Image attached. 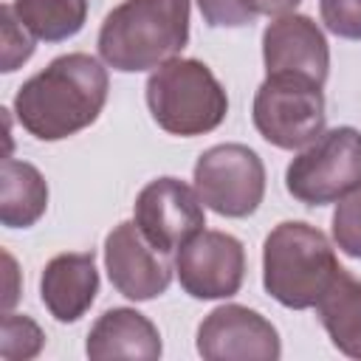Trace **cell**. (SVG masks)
Listing matches in <instances>:
<instances>
[{"instance_id":"cell-7","label":"cell","mask_w":361,"mask_h":361,"mask_svg":"<svg viewBox=\"0 0 361 361\" xmlns=\"http://www.w3.org/2000/svg\"><path fill=\"white\" fill-rule=\"evenodd\" d=\"M195 189L214 214L248 217L265 197V164L245 144H217L195 164Z\"/></svg>"},{"instance_id":"cell-3","label":"cell","mask_w":361,"mask_h":361,"mask_svg":"<svg viewBox=\"0 0 361 361\" xmlns=\"http://www.w3.org/2000/svg\"><path fill=\"white\" fill-rule=\"evenodd\" d=\"M341 271L330 240L310 223L285 220L262 243V288L288 310L316 307Z\"/></svg>"},{"instance_id":"cell-12","label":"cell","mask_w":361,"mask_h":361,"mask_svg":"<svg viewBox=\"0 0 361 361\" xmlns=\"http://www.w3.org/2000/svg\"><path fill=\"white\" fill-rule=\"evenodd\" d=\"M262 62L268 76H302L324 85L330 71L324 31L307 14H282L262 31Z\"/></svg>"},{"instance_id":"cell-17","label":"cell","mask_w":361,"mask_h":361,"mask_svg":"<svg viewBox=\"0 0 361 361\" xmlns=\"http://www.w3.org/2000/svg\"><path fill=\"white\" fill-rule=\"evenodd\" d=\"M11 11L42 42H65L87 23V0H11Z\"/></svg>"},{"instance_id":"cell-18","label":"cell","mask_w":361,"mask_h":361,"mask_svg":"<svg viewBox=\"0 0 361 361\" xmlns=\"http://www.w3.org/2000/svg\"><path fill=\"white\" fill-rule=\"evenodd\" d=\"M45 344V333L31 316H17L6 313L3 327H0V355L6 361H28L39 355Z\"/></svg>"},{"instance_id":"cell-4","label":"cell","mask_w":361,"mask_h":361,"mask_svg":"<svg viewBox=\"0 0 361 361\" xmlns=\"http://www.w3.org/2000/svg\"><path fill=\"white\" fill-rule=\"evenodd\" d=\"M147 107L155 124L180 138L217 130L228 113V96L212 68L192 56L158 65L147 79Z\"/></svg>"},{"instance_id":"cell-23","label":"cell","mask_w":361,"mask_h":361,"mask_svg":"<svg viewBox=\"0 0 361 361\" xmlns=\"http://www.w3.org/2000/svg\"><path fill=\"white\" fill-rule=\"evenodd\" d=\"M302 0H243V6L259 17V14H268V17H282V14H290Z\"/></svg>"},{"instance_id":"cell-1","label":"cell","mask_w":361,"mask_h":361,"mask_svg":"<svg viewBox=\"0 0 361 361\" xmlns=\"http://www.w3.org/2000/svg\"><path fill=\"white\" fill-rule=\"evenodd\" d=\"M110 90L107 68L82 51L51 59L14 93V116L37 141H62L90 127Z\"/></svg>"},{"instance_id":"cell-6","label":"cell","mask_w":361,"mask_h":361,"mask_svg":"<svg viewBox=\"0 0 361 361\" xmlns=\"http://www.w3.org/2000/svg\"><path fill=\"white\" fill-rule=\"evenodd\" d=\"M322 85L302 76H265L254 93L251 118L257 133L279 149H302L324 133Z\"/></svg>"},{"instance_id":"cell-2","label":"cell","mask_w":361,"mask_h":361,"mask_svg":"<svg viewBox=\"0 0 361 361\" xmlns=\"http://www.w3.org/2000/svg\"><path fill=\"white\" fill-rule=\"evenodd\" d=\"M192 0H124L99 28V56L118 73L155 71L189 42Z\"/></svg>"},{"instance_id":"cell-22","label":"cell","mask_w":361,"mask_h":361,"mask_svg":"<svg viewBox=\"0 0 361 361\" xmlns=\"http://www.w3.org/2000/svg\"><path fill=\"white\" fill-rule=\"evenodd\" d=\"M197 8L203 23L212 28H240L254 23V14L243 6V0H197Z\"/></svg>"},{"instance_id":"cell-14","label":"cell","mask_w":361,"mask_h":361,"mask_svg":"<svg viewBox=\"0 0 361 361\" xmlns=\"http://www.w3.org/2000/svg\"><path fill=\"white\" fill-rule=\"evenodd\" d=\"M85 353L93 361H107V358L155 361L161 358L164 347L152 319H147L135 307H110L93 322Z\"/></svg>"},{"instance_id":"cell-8","label":"cell","mask_w":361,"mask_h":361,"mask_svg":"<svg viewBox=\"0 0 361 361\" xmlns=\"http://www.w3.org/2000/svg\"><path fill=\"white\" fill-rule=\"evenodd\" d=\"M175 274L192 299H231L245 279V248L228 231L203 228L178 248Z\"/></svg>"},{"instance_id":"cell-20","label":"cell","mask_w":361,"mask_h":361,"mask_svg":"<svg viewBox=\"0 0 361 361\" xmlns=\"http://www.w3.org/2000/svg\"><path fill=\"white\" fill-rule=\"evenodd\" d=\"M3 14V73L17 71L25 59L34 54V37L20 25V20L11 11V3L0 8Z\"/></svg>"},{"instance_id":"cell-21","label":"cell","mask_w":361,"mask_h":361,"mask_svg":"<svg viewBox=\"0 0 361 361\" xmlns=\"http://www.w3.org/2000/svg\"><path fill=\"white\" fill-rule=\"evenodd\" d=\"M322 23L341 39H361V0H319Z\"/></svg>"},{"instance_id":"cell-10","label":"cell","mask_w":361,"mask_h":361,"mask_svg":"<svg viewBox=\"0 0 361 361\" xmlns=\"http://www.w3.org/2000/svg\"><path fill=\"white\" fill-rule=\"evenodd\" d=\"M104 268L110 285L130 302H149L166 293L175 271L169 254L155 248L135 220L113 226L104 237Z\"/></svg>"},{"instance_id":"cell-13","label":"cell","mask_w":361,"mask_h":361,"mask_svg":"<svg viewBox=\"0 0 361 361\" xmlns=\"http://www.w3.org/2000/svg\"><path fill=\"white\" fill-rule=\"evenodd\" d=\"M99 293V271L93 251H68L45 262L39 276V296L45 310L62 322H79Z\"/></svg>"},{"instance_id":"cell-16","label":"cell","mask_w":361,"mask_h":361,"mask_svg":"<svg viewBox=\"0 0 361 361\" xmlns=\"http://www.w3.org/2000/svg\"><path fill=\"white\" fill-rule=\"evenodd\" d=\"M316 313L333 347L341 355L361 361V279L341 271L330 290L319 299Z\"/></svg>"},{"instance_id":"cell-19","label":"cell","mask_w":361,"mask_h":361,"mask_svg":"<svg viewBox=\"0 0 361 361\" xmlns=\"http://www.w3.org/2000/svg\"><path fill=\"white\" fill-rule=\"evenodd\" d=\"M333 240L338 251L361 259V189L350 192L336 203L333 212Z\"/></svg>"},{"instance_id":"cell-5","label":"cell","mask_w":361,"mask_h":361,"mask_svg":"<svg viewBox=\"0 0 361 361\" xmlns=\"http://www.w3.org/2000/svg\"><path fill=\"white\" fill-rule=\"evenodd\" d=\"M285 189L305 206L338 203L361 189V133L347 124L324 130L288 164Z\"/></svg>"},{"instance_id":"cell-15","label":"cell","mask_w":361,"mask_h":361,"mask_svg":"<svg viewBox=\"0 0 361 361\" xmlns=\"http://www.w3.org/2000/svg\"><path fill=\"white\" fill-rule=\"evenodd\" d=\"M48 209V183L42 172L17 158L3 161V180H0V220L8 228H28L34 226Z\"/></svg>"},{"instance_id":"cell-11","label":"cell","mask_w":361,"mask_h":361,"mask_svg":"<svg viewBox=\"0 0 361 361\" xmlns=\"http://www.w3.org/2000/svg\"><path fill=\"white\" fill-rule=\"evenodd\" d=\"M197 353L206 361H276L282 341L259 310L228 302L200 322Z\"/></svg>"},{"instance_id":"cell-9","label":"cell","mask_w":361,"mask_h":361,"mask_svg":"<svg viewBox=\"0 0 361 361\" xmlns=\"http://www.w3.org/2000/svg\"><path fill=\"white\" fill-rule=\"evenodd\" d=\"M133 220L155 248L172 254L197 231H203L206 212L197 189L180 178L166 175L149 180L138 192L133 203Z\"/></svg>"}]
</instances>
